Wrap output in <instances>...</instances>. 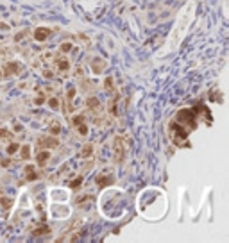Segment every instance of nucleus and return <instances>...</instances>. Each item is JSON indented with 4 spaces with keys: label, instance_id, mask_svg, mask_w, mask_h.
<instances>
[{
    "label": "nucleus",
    "instance_id": "6e6552de",
    "mask_svg": "<svg viewBox=\"0 0 229 243\" xmlns=\"http://www.w3.org/2000/svg\"><path fill=\"white\" fill-rule=\"evenodd\" d=\"M50 36V29H43V27H39V29H36L34 30V38H36V41H43V39H47Z\"/></svg>",
    "mask_w": 229,
    "mask_h": 243
},
{
    "label": "nucleus",
    "instance_id": "9d476101",
    "mask_svg": "<svg viewBox=\"0 0 229 243\" xmlns=\"http://www.w3.org/2000/svg\"><path fill=\"white\" fill-rule=\"evenodd\" d=\"M91 154H93V145H91V143H88V145H84V147H82L81 156L84 157V159H86V157H91Z\"/></svg>",
    "mask_w": 229,
    "mask_h": 243
},
{
    "label": "nucleus",
    "instance_id": "4be33fe9",
    "mask_svg": "<svg viewBox=\"0 0 229 243\" xmlns=\"http://www.w3.org/2000/svg\"><path fill=\"white\" fill-rule=\"evenodd\" d=\"M81 182H82V177H77L74 182H70V186H72V188H77V186H79Z\"/></svg>",
    "mask_w": 229,
    "mask_h": 243
},
{
    "label": "nucleus",
    "instance_id": "ddd939ff",
    "mask_svg": "<svg viewBox=\"0 0 229 243\" xmlns=\"http://www.w3.org/2000/svg\"><path fill=\"white\" fill-rule=\"evenodd\" d=\"M16 72H18V63H9L7 70H6V77H9L11 73H16Z\"/></svg>",
    "mask_w": 229,
    "mask_h": 243
},
{
    "label": "nucleus",
    "instance_id": "b1692460",
    "mask_svg": "<svg viewBox=\"0 0 229 243\" xmlns=\"http://www.w3.org/2000/svg\"><path fill=\"white\" fill-rule=\"evenodd\" d=\"M0 77H2V73H0Z\"/></svg>",
    "mask_w": 229,
    "mask_h": 243
},
{
    "label": "nucleus",
    "instance_id": "dca6fc26",
    "mask_svg": "<svg viewBox=\"0 0 229 243\" xmlns=\"http://www.w3.org/2000/svg\"><path fill=\"white\" fill-rule=\"evenodd\" d=\"M59 129H61V127H59L57 122H52V123H50V134H59Z\"/></svg>",
    "mask_w": 229,
    "mask_h": 243
},
{
    "label": "nucleus",
    "instance_id": "9b49d317",
    "mask_svg": "<svg viewBox=\"0 0 229 243\" xmlns=\"http://www.w3.org/2000/svg\"><path fill=\"white\" fill-rule=\"evenodd\" d=\"M56 66H57V70H61V72H66V70L70 68V63H68L66 59H57V61H56Z\"/></svg>",
    "mask_w": 229,
    "mask_h": 243
},
{
    "label": "nucleus",
    "instance_id": "423d86ee",
    "mask_svg": "<svg viewBox=\"0 0 229 243\" xmlns=\"http://www.w3.org/2000/svg\"><path fill=\"white\" fill-rule=\"evenodd\" d=\"M113 181H114V179H113V175H111L109 172L99 173V177H97V184H99V186H108V184H111Z\"/></svg>",
    "mask_w": 229,
    "mask_h": 243
},
{
    "label": "nucleus",
    "instance_id": "6ab92c4d",
    "mask_svg": "<svg viewBox=\"0 0 229 243\" xmlns=\"http://www.w3.org/2000/svg\"><path fill=\"white\" fill-rule=\"evenodd\" d=\"M47 232H48V227H38V229H34V231H32V234L39 236V234H47Z\"/></svg>",
    "mask_w": 229,
    "mask_h": 243
},
{
    "label": "nucleus",
    "instance_id": "39448f33",
    "mask_svg": "<svg viewBox=\"0 0 229 243\" xmlns=\"http://www.w3.org/2000/svg\"><path fill=\"white\" fill-rule=\"evenodd\" d=\"M38 143L43 147V149H54V147L59 145L57 138H54V134H52V136H43V138H39Z\"/></svg>",
    "mask_w": 229,
    "mask_h": 243
},
{
    "label": "nucleus",
    "instance_id": "412c9836",
    "mask_svg": "<svg viewBox=\"0 0 229 243\" xmlns=\"http://www.w3.org/2000/svg\"><path fill=\"white\" fill-rule=\"evenodd\" d=\"M48 105H50L52 109H57V107H59V102H57L56 98H50V100H48Z\"/></svg>",
    "mask_w": 229,
    "mask_h": 243
},
{
    "label": "nucleus",
    "instance_id": "aec40b11",
    "mask_svg": "<svg viewBox=\"0 0 229 243\" xmlns=\"http://www.w3.org/2000/svg\"><path fill=\"white\" fill-rule=\"evenodd\" d=\"M72 48H74V47H72V43H68V41H66V43H63V45H61V52H70Z\"/></svg>",
    "mask_w": 229,
    "mask_h": 243
},
{
    "label": "nucleus",
    "instance_id": "1a4fd4ad",
    "mask_svg": "<svg viewBox=\"0 0 229 243\" xmlns=\"http://www.w3.org/2000/svg\"><path fill=\"white\" fill-rule=\"evenodd\" d=\"M48 157H50V152L48 150H41L39 154H38V165L39 166H43V165H47V161H48Z\"/></svg>",
    "mask_w": 229,
    "mask_h": 243
},
{
    "label": "nucleus",
    "instance_id": "f8f14e48",
    "mask_svg": "<svg viewBox=\"0 0 229 243\" xmlns=\"http://www.w3.org/2000/svg\"><path fill=\"white\" fill-rule=\"evenodd\" d=\"M25 175H27V179H29V181H34V179L38 177V175H36V172H34V166H32V165L25 168Z\"/></svg>",
    "mask_w": 229,
    "mask_h": 243
},
{
    "label": "nucleus",
    "instance_id": "f257e3e1",
    "mask_svg": "<svg viewBox=\"0 0 229 243\" xmlns=\"http://www.w3.org/2000/svg\"><path fill=\"white\" fill-rule=\"evenodd\" d=\"M138 209L149 222H158L166 213V197L158 188H147L138 195Z\"/></svg>",
    "mask_w": 229,
    "mask_h": 243
},
{
    "label": "nucleus",
    "instance_id": "20e7f679",
    "mask_svg": "<svg viewBox=\"0 0 229 243\" xmlns=\"http://www.w3.org/2000/svg\"><path fill=\"white\" fill-rule=\"evenodd\" d=\"M123 154H126V149H123V138L118 136V138L114 140V161L122 163L123 161Z\"/></svg>",
    "mask_w": 229,
    "mask_h": 243
},
{
    "label": "nucleus",
    "instance_id": "0eeeda50",
    "mask_svg": "<svg viewBox=\"0 0 229 243\" xmlns=\"http://www.w3.org/2000/svg\"><path fill=\"white\" fill-rule=\"evenodd\" d=\"M91 68H93V73H100L104 68H106V61L100 59V57H95L91 63Z\"/></svg>",
    "mask_w": 229,
    "mask_h": 243
},
{
    "label": "nucleus",
    "instance_id": "2eb2a0df",
    "mask_svg": "<svg viewBox=\"0 0 229 243\" xmlns=\"http://www.w3.org/2000/svg\"><path fill=\"white\" fill-rule=\"evenodd\" d=\"M75 127H77V131H79L82 136H86V134H88V127H86V123H84V122L79 123V125H75Z\"/></svg>",
    "mask_w": 229,
    "mask_h": 243
},
{
    "label": "nucleus",
    "instance_id": "f03ea898",
    "mask_svg": "<svg viewBox=\"0 0 229 243\" xmlns=\"http://www.w3.org/2000/svg\"><path fill=\"white\" fill-rule=\"evenodd\" d=\"M175 123H179L181 127H184L188 132H192L197 125V116H195V111L192 109H181L177 114H175Z\"/></svg>",
    "mask_w": 229,
    "mask_h": 243
},
{
    "label": "nucleus",
    "instance_id": "7ed1b4c3",
    "mask_svg": "<svg viewBox=\"0 0 229 243\" xmlns=\"http://www.w3.org/2000/svg\"><path fill=\"white\" fill-rule=\"evenodd\" d=\"M86 109L93 114V118H95V123H99V120H100V111H102L99 98H95V97L88 98V100H86Z\"/></svg>",
    "mask_w": 229,
    "mask_h": 243
},
{
    "label": "nucleus",
    "instance_id": "a211bd4d",
    "mask_svg": "<svg viewBox=\"0 0 229 243\" xmlns=\"http://www.w3.org/2000/svg\"><path fill=\"white\" fill-rule=\"evenodd\" d=\"M18 149H20L18 143H11V145L7 147V154H16V152H18Z\"/></svg>",
    "mask_w": 229,
    "mask_h": 243
},
{
    "label": "nucleus",
    "instance_id": "4468645a",
    "mask_svg": "<svg viewBox=\"0 0 229 243\" xmlns=\"http://www.w3.org/2000/svg\"><path fill=\"white\" fill-rule=\"evenodd\" d=\"M29 156H30V147L23 145L22 147V159H29Z\"/></svg>",
    "mask_w": 229,
    "mask_h": 243
},
{
    "label": "nucleus",
    "instance_id": "5701e85b",
    "mask_svg": "<svg viewBox=\"0 0 229 243\" xmlns=\"http://www.w3.org/2000/svg\"><path fill=\"white\" fill-rule=\"evenodd\" d=\"M6 138H9V132L6 129H2V131H0V140H6Z\"/></svg>",
    "mask_w": 229,
    "mask_h": 243
},
{
    "label": "nucleus",
    "instance_id": "f3484780",
    "mask_svg": "<svg viewBox=\"0 0 229 243\" xmlns=\"http://www.w3.org/2000/svg\"><path fill=\"white\" fill-rule=\"evenodd\" d=\"M70 122H72V125L75 127V125H79V123H82V122H84V116H81V114H79V116H74V118H72Z\"/></svg>",
    "mask_w": 229,
    "mask_h": 243
}]
</instances>
